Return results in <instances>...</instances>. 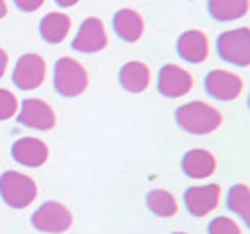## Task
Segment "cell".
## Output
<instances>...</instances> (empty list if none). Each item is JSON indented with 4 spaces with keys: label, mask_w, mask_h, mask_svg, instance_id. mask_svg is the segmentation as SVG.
<instances>
[{
    "label": "cell",
    "mask_w": 250,
    "mask_h": 234,
    "mask_svg": "<svg viewBox=\"0 0 250 234\" xmlns=\"http://www.w3.org/2000/svg\"><path fill=\"white\" fill-rule=\"evenodd\" d=\"M227 207L244 222H250V191L246 183H236L227 193Z\"/></svg>",
    "instance_id": "ffe728a7"
},
{
    "label": "cell",
    "mask_w": 250,
    "mask_h": 234,
    "mask_svg": "<svg viewBox=\"0 0 250 234\" xmlns=\"http://www.w3.org/2000/svg\"><path fill=\"white\" fill-rule=\"evenodd\" d=\"M6 14H8V4H6V0H0V20H2Z\"/></svg>",
    "instance_id": "484cf974"
},
{
    "label": "cell",
    "mask_w": 250,
    "mask_h": 234,
    "mask_svg": "<svg viewBox=\"0 0 250 234\" xmlns=\"http://www.w3.org/2000/svg\"><path fill=\"white\" fill-rule=\"evenodd\" d=\"M119 84L125 92L141 94L150 84V68L141 60L125 62L119 68Z\"/></svg>",
    "instance_id": "e0dca14e"
},
{
    "label": "cell",
    "mask_w": 250,
    "mask_h": 234,
    "mask_svg": "<svg viewBox=\"0 0 250 234\" xmlns=\"http://www.w3.org/2000/svg\"><path fill=\"white\" fill-rule=\"evenodd\" d=\"M18 123L37 131H51L57 125L55 109L41 98H25L18 109Z\"/></svg>",
    "instance_id": "ba28073f"
},
{
    "label": "cell",
    "mask_w": 250,
    "mask_h": 234,
    "mask_svg": "<svg viewBox=\"0 0 250 234\" xmlns=\"http://www.w3.org/2000/svg\"><path fill=\"white\" fill-rule=\"evenodd\" d=\"M107 45V31H105V25L100 18H86L74 39H72V49L78 51V53H100L104 51Z\"/></svg>",
    "instance_id": "30bf717a"
},
{
    "label": "cell",
    "mask_w": 250,
    "mask_h": 234,
    "mask_svg": "<svg viewBox=\"0 0 250 234\" xmlns=\"http://www.w3.org/2000/svg\"><path fill=\"white\" fill-rule=\"evenodd\" d=\"M47 74V66L41 55L37 53H25L18 58L14 72H12V80L16 84V88L29 92V90H37Z\"/></svg>",
    "instance_id": "8992f818"
},
{
    "label": "cell",
    "mask_w": 250,
    "mask_h": 234,
    "mask_svg": "<svg viewBox=\"0 0 250 234\" xmlns=\"http://www.w3.org/2000/svg\"><path fill=\"white\" fill-rule=\"evenodd\" d=\"M221 201V185L219 183H205V185H191L184 193V205L191 216H205L217 209Z\"/></svg>",
    "instance_id": "8fae6325"
},
{
    "label": "cell",
    "mask_w": 250,
    "mask_h": 234,
    "mask_svg": "<svg viewBox=\"0 0 250 234\" xmlns=\"http://www.w3.org/2000/svg\"><path fill=\"white\" fill-rule=\"evenodd\" d=\"M207 234H242V230L232 218L215 216L207 226Z\"/></svg>",
    "instance_id": "7402d4cb"
},
{
    "label": "cell",
    "mask_w": 250,
    "mask_h": 234,
    "mask_svg": "<svg viewBox=\"0 0 250 234\" xmlns=\"http://www.w3.org/2000/svg\"><path fill=\"white\" fill-rule=\"evenodd\" d=\"M156 88L164 98H182L193 88V76L180 64H164L158 70Z\"/></svg>",
    "instance_id": "9c48e42d"
},
{
    "label": "cell",
    "mask_w": 250,
    "mask_h": 234,
    "mask_svg": "<svg viewBox=\"0 0 250 234\" xmlns=\"http://www.w3.org/2000/svg\"><path fill=\"white\" fill-rule=\"evenodd\" d=\"M45 0H14L16 8L21 12H37L43 6Z\"/></svg>",
    "instance_id": "603a6c76"
},
{
    "label": "cell",
    "mask_w": 250,
    "mask_h": 234,
    "mask_svg": "<svg viewBox=\"0 0 250 234\" xmlns=\"http://www.w3.org/2000/svg\"><path fill=\"white\" fill-rule=\"evenodd\" d=\"M250 0H207V12L217 21H234L248 14Z\"/></svg>",
    "instance_id": "ac0fdd59"
},
{
    "label": "cell",
    "mask_w": 250,
    "mask_h": 234,
    "mask_svg": "<svg viewBox=\"0 0 250 234\" xmlns=\"http://www.w3.org/2000/svg\"><path fill=\"white\" fill-rule=\"evenodd\" d=\"M57 2V6H61V8H72L74 4H78L80 0H55Z\"/></svg>",
    "instance_id": "d4e9b609"
},
{
    "label": "cell",
    "mask_w": 250,
    "mask_h": 234,
    "mask_svg": "<svg viewBox=\"0 0 250 234\" xmlns=\"http://www.w3.org/2000/svg\"><path fill=\"white\" fill-rule=\"evenodd\" d=\"M0 197L12 209H25L37 197V183L27 174L6 170L0 176Z\"/></svg>",
    "instance_id": "7a4b0ae2"
},
{
    "label": "cell",
    "mask_w": 250,
    "mask_h": 234,
    "mask_svg": "<svg viewBox=\"0 0 250 234\" xmlns=\"http://www.w3.org/2000/svg\"><path fill=\"white\" fill-rule=\"evenodd\" d=\"M182 172L191 179H205L215 174L217 160L213 152L205 148H191L182 156Z\"/></svg>",
    "instance_id": "5bb4252c"
},
{
    "label": "cell",
    "mask_w": 250,
    "mask_h": 234,
    "mask_svg": "<svg viewBox=\"0 0 250 234\" xmlns=\"http://www.w3.org/2000/svg\"><path fill=\"white\" fill-rule=\"evenodd\" d=\"M172 234H188V232H172Z\"/></svg>",
    "instance_id": "4316f807"
},
{
    "label": "cell",
    "mask_w": 250,
    "mask_h": 234,
    "mask_svg": "<svg viewBox=\"0 0 250 234\" xmlns=\"http://www.w3.org/2000/svg\"><path fill=\"white\" fill-rule=\"evenodd\" d=\"M113 31L119 39L127 41V43H135L143 37L145 33V21L141 18V14L133 8H121L113 14Z\"/></svg>",
    "instance_id": "9a60e30c"
},
{
    "label": "cell",
    "mask_w": 250,
    "mask_h": 234,
    "mask_svg": "<svg viewBox=\"0 0 250 234\" xmlns=\"http://www.w3.org/2000/svg\"><path fill=\"white\" fill-rule=\"evenodd\" d=\"M217 55L230 64L248 66L250 64V27L242 25L236 29H227L217 37Z\"/></svg>",
    "instance_id": "277c9868"
},
{
    "label": "cell",
    "mask_w": 250,
    "mask_h": 234,
    "mask_svg": "<svg viewBox=\"0 0 250 234\" xmlns=\"http://www.w3.org/2000/svg\"><path fill=\"white\" fill-rule=\"evenodd\" d=\"M176 51L182 60L199 64L209 57V39L199 29H188L178 37Z\"/></svg>",
    "instance_id": "4fadbf2b"
},
{
    "label": "cell",
    "mask_w": 250,
    "mask_h": 234,
    "mask_svg": "<svg viewBox=\"0 0 250 234\" xmlns=\"http://www.w3.org/2000/svg\"><path fill=\"white\" fill-rule=\"evenodd\" d=\"M12 158L25 168H41L49 160V146L35 136H21L12 144Z\"/></svg>",
    "instance_id": "7c38bea8"
},
{
    "label": "cell",
    "mask_w": 250,
    "mask_h": 234,
    "mask_svg": "<svg viewBox=\"0 0 250 234\" xmlns=\"http://www.w3.org/2000/svg\"><path fill=\"white\" fill-rule=\"evenodd\" d=\"M70 25H72V20L64 12H49L39 21V35L45 43L59 45L68 35Z\"/></svg>",
    "instance_id": "2e32d148"
},
{
    "label": "cell",
    "mask_w": 250,
    "mask_h": 234,
    "mask_svg": "<svg viewBox=\"0 0 250 234\" xmlns=\"http://www.w3.org/2000/svg\"><path fill=\"white\" fill-rule=\"evenodd\" d=\"M31 226L39 232L62 234L72 226V213L59 201H47L33 211Z\"/></svg>",
    "instance_id": "5b68a950"
},
{
    "label": "cell",
    "mask_w": 250,
    "mask_h": 234,
    "mask_svg": "<svg viewBox=\"0 0 250 234\" xmlns=\"http://www.w3.org/2000/svg\"><path fill=\"white\" fill-rule=\"evenodd\" d=\"M6 68H8V53L0 49V78L6 74Z\"/></svg>",
    "instance_id": "cb8c5ba5"
},
{
    "label": "cell",
    "mask_w": 250,
    "mask_h": 234,
    "mask_svg": "<svg viewBox=\"0 0 250 234\" xmlns=\"http://www.w3.org/2000/svg\"><path fill=\"white\" fill-rule=\"evenodd\" d=\"M53 86L64 98H76L88 88L86 68L72 57H61L53 68Z\"/></svg>",
    "instance_id": "3957f363"
},
{
    "label": "cell",
    "mask_w": 250,
    "mask_h": 234,
    "mask_svg": "<svg viewBox=\"0 0 250 234\" xmlns=\"http://www.w3.org/2000/svg\"><path fill=\"white\" fill-rule=\"evenodd\" d=\"M20 109V101L16 98V94H12L6 88H0V121H8L12 119Z\"/></svg>",
    "instance_id": "44dd1931"
},
{
    "label": "cell",
    "mask_w": 250,
    "mask_h": 234,
    "mask_svg": "<svg viewBox=\"0 0 250 234\" xmlns=\"http://www.w3.org/2000/svg\"><path fill=\"white\" fill-rule=\"evenodd\" d=\"M145 203H146V207H148V211L152 214L162 216V218L174 216L178 213V201L166 189H152V191H148L146 197H145Z\"/></svg>",
    "instance_id": "d6986e66"
},
{
    "label": "cell",
    "mask_w": 250,
    "mask_h": 234,
    "mask_svg": "<svg viewBox=\"0 0 250 234\" xmlns=\"http://www.w3.org/2000/svg\"><path fill=\"white\" fill-rule=\"evenodd\" d=\"M174 119H176V125L189 135L215 133L223 123L221 111L215 105L205 103L201 99H193L180 105L174 113Z\"/></svg>",
    "instance_id": "6da1fadb"
},
{
    "label": "cell",
    "mask_w": 250,
    "mask_h": 234,
    "mask_svg": "<svg viewBox=\"0 0 250 234\" xmlns=\"http://www.w3.org/2000/svg\"><path fill=\"white\" fill-rule=\"evenodd\" d=\"M203 88L213 99L232 101L242 94L244 82H242V78L238 74H234L230 70L215 68V70L207 72V76L203 78Z\"/></svg>",
    "instance_id": "52a82bcc"
}]
</instances>
